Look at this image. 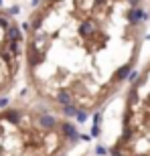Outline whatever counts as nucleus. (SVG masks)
Segmentation results:
<instances>
[{
  "label": "nucleus",
  "mask_w": 150,
  "mask_h": 156,
  "mask_svg": "<svg viewBox=\"0 0 150 156\" xmlns=\"http://www.w3.org/2000/svg\"><path fill=\"white\" fill-rule=\"evenodd\" d=\"M24 61V35L10 10L0 4V101L12 89Z\"/></svg>",
  "instance_id": "obj_4"
},
{
  "label": "nucleus",
  "mask_w": 150,
  "mask_h": 156,
  "mask_svg": "<svg viewBox=\"0 0 150 156\" xmlns=\"http://www.w3.org/2000/svg\"><path fill=\"white\" fill-rule=\"evenodd\" d=\"M148 14H150V0H148Z\"/></svg>",
  "instance_id": "obj_5"
},
{
  "label": "nucleus",
  "mask_w": 150,
  "mask_h": 156,
  "mask_svg": "<svg viewBox=\"0 0 150 156\" xmlns=\"http://www.w3.org/2000/svg\"><path fill=\"white\" fill-rule=\"evenodd\" d=\"M148 0H39L24 24L27 83L67 118L98 112L132 75Z\"/></svg>",
  "instance_id": "obj_1"
},
{
  "label": "nucleus",
  "mask_w": 150,
  "mask_h": 156,
  "mask_svg": "<svg viewBox=\"0 0 150 156\" xmlns=\"http://www.w3.org/2000/svg\"><path fill=\"white\" fill-rule=\"evenodd\" d=\"M77 144L75 124L41 101L0 110V156H73Z\"/></svg>",
  "instance_id": "obj_2"
},
{
  "label": "nucleus",
  "mask_w": 150,
  "mask_h": 156,
  "mask_svg": "<svg viewBox=\"0 0 150 156\" xmlns=\"http://www.w3.org/2000/svg\"><path fill=\"white\" fill-rule=\"evenodd\" d=\"M110 156H150V59L126 89L120 134Z\"/></svg>",
  "instance_id": "obj_3"
}]
</instances>
